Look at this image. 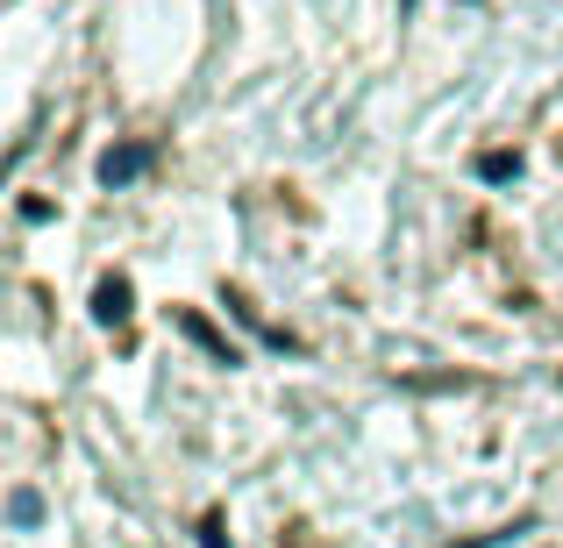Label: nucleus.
Listing matches in <instances>:
<instances>
[{"instance_id":"obj_3","label":"nucleus","mask_w":563,"mask_h":548,"mask_svg":"<svg viewBox=\"0 0 563 548\" xmlns=\"http://www.w3.org/2000/svg\"><path fill=\"white\" fill-rule=\"evenodd\" d=\"M93 314L108 321V328H129V314H136V292H129V278H122V271L93 286Z\"/></svg>"},{"instance_id":"obj_6","label":"nucleus","mask_w":563,"mask_h":548,"mask_svg":"<svg viewBox=\"0 0 563 548\" xmlns=\"http://www.w3.org/2000/svg\"><path fill=\"white\" fill-rule=\"evenodd\" d=\"M200 548H229V541H221V513H207V521H200Z\"/></svg>"},{"instance_id":"obj_5","label":"nucleus","mask_w":563,"mask_h":548,"mask_svg":"<svg viewBox=\"0 0 563 548\" xmlns=\"http://www.w3.org/2000/svg\"><path fill=\"white\" fill-rule=\"evenodd\" d=\"M8 513H14V521L29 527V521H36V513H43V499H36V492H14V499H8Z\"/></svg>"},{"instance_id":"obj_1","label":"nucleus","mask_w":563,"mask_h":548,"mask_svg":"<svg viewBox=\"0 0 563 548\" xmlns=\"http://www.w3.org/2000/svg\"><path fill=\"white\" fill-rule=\"evenodd\" d=\"M151 157H157V143H114V150L100 157V186H129V179H143V171H151Z\"/></svg>"},{"instance_id":"obj_4","label":"nucleus","mask_w":563,"mask_h":548,"mask_svg":"<svg viewBox=\"0 0 563 548\" xmlns=\"http://www.w3.org/2000/svg\"><path fill=\"white\" fill-rule=\"evenodd\" d=\"M471 171H478L485 186H514V179H521V150H478Z\"/></svg>"},{"instance_id":"obj_2","label":"nucleus","mask_w":563,"mask_h":548,"mask_svg":"<svg viewBox=\"0 0 563 548\" xmlns=\"http://www.w3.org/2000/svg\"><path fill=\"white\" fill-rule=\"evenodd\" d=\"M172 321H179V328H186V335H192V343H200V349H207V357H214V364H243V349H235L229 335H221L214 321L200 314V306H179V314H172Z\"/></svg>"}]
</instances>
